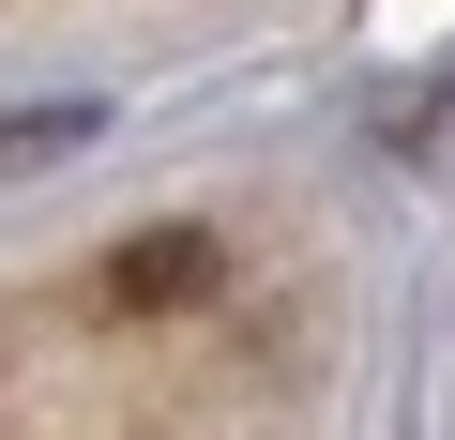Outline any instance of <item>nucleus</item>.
Here are the masks:
<instances>
[{"label": "nucleus", "mask_w": 455, "mask_h": 440, "mask_svg": "<svg viewBox=\"0 0 455 440\" xmlns=\"http://www.w3.org/2000/svg\"><path fill=\"white\" fill-rule=\"evenodd\" d=\"M197 289H212V228H137V244H107V274H92L107 319H167V304H197Z\"/></svg>", "instance_id": "obj_1"}, {"label": "nucleus", "mask_w": 455, "mask_h": 440, "mask_svg": "<svg viewBox=\"0 0 455 440\" xmlns=\"http://www.w3.org/2000/svg\"><path fill=\"white\" fill-rule=\"evenodd\" d=\"M76 137H92V107H0V167H46Z\"/></svg>", "instance_id": "obj_2"}]
</instances>
